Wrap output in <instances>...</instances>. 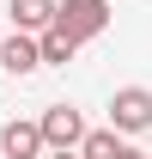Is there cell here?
Wrapping results in <instances>:
<instances>
[{"instance_id": "obj_1", "label": "cell", "mask_w": 152, "mask_h": 159, "mask_svg": "<svg viewBox=\"0 0 152 159\" xmlns=\"http://www.w3.org/2000/svg\"><path fill=\"white\" fill-rule=\"evenodd\" d=\"M55 25L67 31V37L91 43V37L110 31V0H61V6H55Z\"/></svg>"}, {"instance_id": "obj_2", "label": "cell", "mask_w": 152, "mask_h": 159, "mask_svg": "<svg viewBox=\"0 0 152 159\" xmlns=\"http://www.w3.org/2000/svg\"><path fill=\"white\" fill-rule=\"evenodd\" d=\"M37 122H43V141H49V153H79V141L91 135V129H85V116H79L73 104H49Z\"/></svg>"}, {"instance_id": "obj_3", "label": "cell", "mask_w": 152, "mask_h": 159, "mask_svg": "<svg viewBox=\"0 0 152 159\" xmlns=\"http://www.w3.org/2000/svg\"><path fill=\"white\" fill-rule=\"evenodd\" d=\"M110 129L116 135H146L152 129V92L146 86H122L110 98Z\"/></svg>"}, {"instance_id": "obj_4", "label": "cell", "mask_w": 152, "mask_h": 159, "mask_svg": "<svg viewBox=\"0 0 152 159\" xmlns=\"http://www.w3.org/2000/svg\"><path fill=\"white\" fill-rule=\"evenodd\" d=\"M43 147H49V141H43V122H6V129H0V159H37Z\"/></svg>"}, {"instance_id": "obj_5", "label": "cell", "mask_w": 152, "mask_h": 159, "mask_svg": "<svg viewBox=\"0 0 152 159\" xmlns=\"http://www.w3.org/2000/svg\"><path fill=\"white\" fill-rule=\"evenodd\" d=\"M0 67H6V74H37L43 67V49H37V37H31V31H12V37L0 43Z\"/></svg>"}, {"instance_id": "obj_6", "label": "cell", "mask_w": 152, "mask_h": 159, "mask_svg": "<svg viewBox=\"0 0 152 159\" xmlns=\"http://www.w3.org/2000/svg\"><path fill=\"white\" fill-rule=\"evenodd\" d=\"M55 6H61V0H12L6 12H12V31H31V37H43V31L55 25Z\"/></svg>"}, {"instance_id": "obj_7", "label": "cell", "mask_w": 152, "mask_h": 159, "mask_svg": "<svg viewBox=\"0 0 152 159\" xmlns=\"http://www.w3.org/2000/svg\"><path fill=\"white\" fill-rule=\"evenodd\" d=\"M37 49H43V67H67V61L79 55V37H67L61 25H49V31L37 37Z\"/></svg>"}, {"instance_id": "obj_8", "label": "cell", "mask_w": 152, "mask_h": 159, "mask_svg": "<svg viewBox=\"0 0 152 159\" xmlns=\"http://www.w3.org/2000/svg\"><path fill=\"white\" fill-rule=\"evenodd\" d=\"M128 153V141L116 135V129H91V135L79 141V159H122Z\"/></svg>"}, {"instance_id": "obj_9", "label": "cell", "mask_w": 152, "mask_h": 159, "mask_svg": "<svg viewBox=\"0 0 152 159\" xmlns=\"http://www.w3.org/2000/svg\"><path fill=\"white\" fill-rule=\"evenodd\" d=\"M122 159H152V153H134V147H128V153H122Z\"/></svg>"}, {"instance_id": "obj_10", "label": "cell", "mask_w": 152, "mask_h": 159, "mask_svg": "<svg viewBox=\"0 0 152 159\" xmlns=\"http://www.w3.org/2000/svg\"><path fill=\"white\" fill-rule=\"evenodd\" d=\"M49 159H79V153H49Z\"/></svg>"}]
</instances>
